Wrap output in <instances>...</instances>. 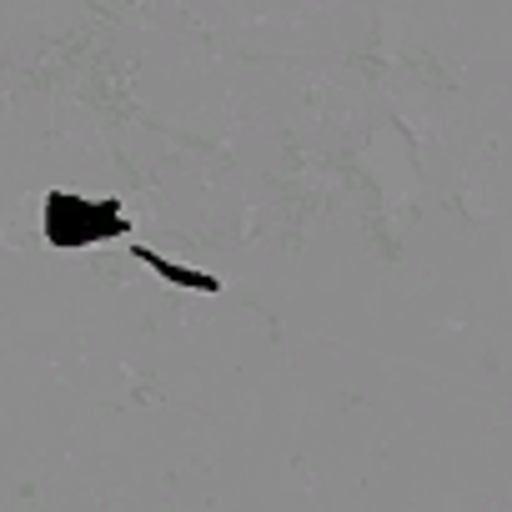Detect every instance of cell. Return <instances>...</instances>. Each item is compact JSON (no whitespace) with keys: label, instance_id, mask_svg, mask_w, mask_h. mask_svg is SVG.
<instances>
[{"label":"cell","instance_id":"6da1fadb","mask_svg":"<svg viewBox=\"0 0 512 512\" xmlns=\"http://www.w3.org/2000/svg\"><path fill=\"white\" fill-rule=\"evenodd\" d=\"M131 221L116 201H91L76 191H51L41 206V236L56 246H91V241H121Z\"/></svg>","mask_w":512,"mask_h":512},{"label":"cell","instance_id":"7a4b0ae2","mask_svg":"<svg viewBox=\"0 0 512 512\" xmlns=\"http://www.w3.org/2000/svg\"><path fill=\"white\" fill-rule=\"evenodd\" d=\"M131 256H136V262H146L156 277L176 282V287H196V292H216V287H221L216 277H201V272H186V267H176V262H161V256H156V251H146V246H131Z\"/></svg>","mask_w":512,"mask_h":512}]
</instances>
